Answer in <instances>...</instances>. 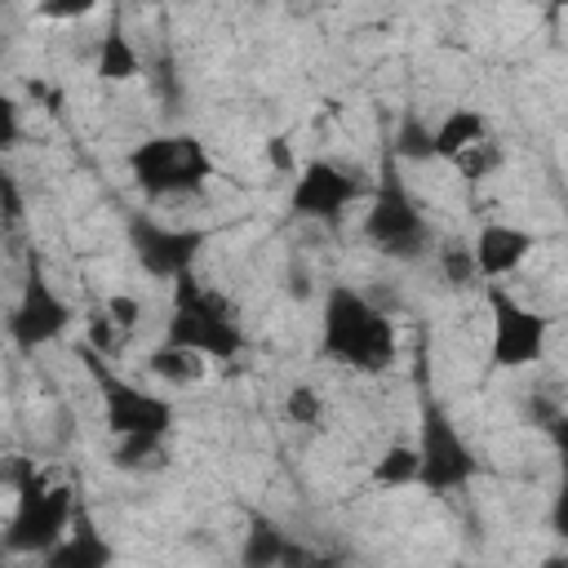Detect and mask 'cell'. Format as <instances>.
Returning a JSON list of instances; mask_svg holds the SVG:
<instances>
[{
	"label": "cell",
	"mask_w": 568,
	"mask_h": 568,
	"mask_svg": "<svg viewBox=\"0 0 568 568\" xmlns=\"http://www.w3.org/2000/svg\"><path fill=\"white\" fill-rule=\"evenodd\" d=\"M129 178L151 200L191 195L213 178V155L195 133H155L129 151Z\"/></svg>",
	"instance_id": "4"
},
{
	"label": "cell",
	"mask_w": 568,
	"mask_h": 568,
	"mask_svg": "<svg viewBox=\"0 0 568 568\" xmlns=\"http://www.w3.org/2000/svg\"><path fill=\"white\" fill-rule=\"evenodd\" d=\"M532 248H537V235H532L528 226H515V222H488V226L475 235V244H470L475 271H479V280H488V284H497L501 275L519 271Z\"/></svg>",
	"instance_id": "12"
},
{
	"label": "cell",
	"mask_w": 568,
	"mask_h": 568,
	"mask_svg": "<svg viewBox=\"0 0 568 568\" xmlns=\"http://www.w3.org/2000/svg\"><path fill=\"white\" fill-rule=\"evenodd\" d=\"M422 475V457H417V444H390L377 453L373 462V484L377 488H413Z\"/></svg>",
	"instance_id": "20"
},
{
	"label": "cell",
	"mask_w": 568,
	"mask_h": 568,
	"mask_svg": "<svg viewBox=\"0 0 568 568\" xmlns=\"http://www.w3.org/2000/svg\"><path fill=\"white\" fill-rule=\"evenodd\" d=\"M546 435H550V444H555V457H559V488H555V497H550V532L559 537V541H568V413H555L550 422H546Z\"/></svg>",
	"instance_id": "19"
},
{
	"label": "cell",
	"mask_w": 568,
	"mask_h": 568,
	"mask_svg": "<svg viewBox=\"0 0 568 568\" xmlns=\"http://www.w3.org/2000/svg\"><path fill=\"white\" fill-rule=\"evenodd\" d=\"M488 311H493V342H488V359L497 368H528L546 355L550 342V320L532 306H524L519 297H510L506 288L488 284Z\"/></svg>",
	"instance_id": "8"
},
{
	"label": "cell",
	"mask_w": 568,
	"mask_h": 568,
	"mask_svg": "<svg viewBox=\"0 0 568 568\" xmlns=\"http://www.w3.org/2000/svg\"><path fill=\"white\" fill-rule=\"evenodd\" d=\"M120 337H124V328H115V324H111V315H106V311H98V315L89 320V342H84V346H89V351H98V355H111V351L120 346Z\"/></svg>",
	"instance_id": "25"
},
{
	"label": "cell",
	"mask_w": 568,
	"mask_h": 568,
	"mask_svg": "<svg viewBox=\"0 0 568 568\" xmlns=\"http://www.w3.org/2000/svg\"><path fill=\"white\" fill-rule=\"evenodd\" d=\"M0 142L4 146H18V102L13 98L0 102Z\"/></svg>",
	"instance_id": "28"
},
{
	"label": "cell",
	"mask_w": 568,
	"mask_h": 568,
	"mask_svg": "<svg viewBox=\"0 0 568 568\" xmlns=\"http://www.w3.org/2000/svg\"><path fill=\"white\" fill-rule=\"evenodd\" d=\"M67 328H71V302L53 288V280L44 275V266L31 262L27 266V280H22V293L9 306V342L31 355V351L58 342Z\"/></svg>",
	"instance_id": "9"
},
{
	"label": "cell",
	"mask_w": 568,
	"mask_h": 568,
	"mask_svg": "<svg viewBox=\"0 0 568 568\" xmlns=\"http://www.w3.org/2000/svg\"><path fill=\"white\" fill-rule=\"evenodd\" d=\"M160 448H164V439H115V466L138 470L142 462L160 457Z\"/></svg>",
	"instance_id": "24"
},
{
	"label": "cell",
	"mask_w": 568,
	"mask_h": 568,
	"mask_svg": "<svg viewBox=\"0 0 568 568\" xmlns=\"http://www.w3.org/2000/svg\"><path fill=\"white\" fill-rule=\"evenodd\" d=\"M320 355L355 373H386L395 359V324L355 284H328L320 311Z\"/></svg>",
	"instance_id": "1"
},
{
	"label": "cell",
	"mask_w": 568,
	"mask_h": 568,
	"mask_svg": "<svg viewBox=\"0 0 568 568\" xmlns=\"http://www.w3.org/2000/svg\"><path fill=\"white\" fill-rule=\"evenodd\" d=\"M84 368L102 395V422L111 439H169L173 435V404L164 395L133 386L129 377L106 368L102 355L89 346H84Z\"/></svg>",
	"instance_id": "6"
},
{
	"label": "cell",
	"mask_w": 568,
	"mask_h": 568,
	"mask_svg": "<svg viewBox=\"0 0 568 568\" xmlns=\"http://www.w3.org/2000/svg\"><path fill=\"white\" fill-rule=\"evenodd\" d=\"M457 169L470 178V182H479L484 173H493V169H501V146L488 138V142H479L475 151H466L462 160H457Z\"/></svg>",
	"instance_id": "23"
},
{
	"label": "cell",
	"mask_w": 568,
	"mask_h": 568,
	"mask_svg": "<svg viewBox=\"0 0 568 568\" xmlns=\"http://www.w3.org/2000/svg\"><path fill=\"white\" fill-rule=\"evenodd\" d=\"M266 164L275 169V173H284V178H297L302 173V164L293 160V146H288V138H266Z\"/></svg>",
	"instance_id": "27"
},
{
	"label": "cell",
	"mask_w": 568,
	"mask_h": 568,
	"mask_svg": "<svg viewBox=\"0 0 568 568\" xmlns=\"http://www.w3.org/2000/svg\"><path fill=\"white\" fill-rule=\"evenodd\" d=\"M284 417H288L293 426L315 430V426L324 422V399H320V390H315V386H306V382H297V386L284 395Z\"/></svg>",
	"instance_id": "21"
},
{
	"label": "cell",
	"mask_w": 568,
	"mask_h": 568,
	"mask_svg": "<svg viewBox=\"0 0 568 568\" xmlns=\"http://www.w3.org/2000/svg\"><path fill=\"white\" fill-rule=\"evenodd\" d=\"M417 457H422L417 488L426 493H457L479 475V457L470 439L453 426V417L435 399H426L417 413Z\"/></svg>",
	"instance_id": "7"
},
{
	"label": "cell",
	"mask_w": 568,
	"mask_h": 568,
	"mask_svg": "<svg viewBox=\"0 0 568 568\" xmlns=\"http://www.w3.org/2000/svg\"><path fill=\"white\" fill-rule=\"evenodd\" d=\"M546 568H568V555H550V559H546Z\"/></svg>",
	"instance_id": "31"
},
{
	"label": "cell",
	"mask_w": 568,
	"mask_h": 568,
	"mask_svg": "<svg viewBox=\"0 0 568 568\" xmlns=\"http://www.w3.org/2000/svg\"><path fill=\"white\" fill-rule=\"evenodd\" d=\"M129 244H133V257L138 266L151 275V280H186L200 248L209 244V231L200 226H160L151 217H133L129 222Z\"/></svg>",
	"instance_id": "11"
},
{
	"label": "cell",
	"mask_w": 568,
	"mask_h": 568,
	"mask_svg": "<svg viewBox=\"0 0 568 568\" xmlns=\"http://www.w3.org/2000/svg\"><path fill=\"white\" fill-rule=\"evenodd\" d=\"M0 191H4V217H9V222H22V195H18L13 173H4V178H0Z\"/></svg>",
	"instance_id": "29"
},
{
	"label": "cell",
	"mask_w": 568,
	"mask_h": 568,
	"mask_svg": "<svg viewBox=\"0 0 568 568\" xmlns=\"http://www.w3.org/2000/svg\"><path fill=\"white\" fill-rule=\"evenodd\" d=\"M164 342L195 351L204 359H235L248 337H244L235 311L217 293H209L195 275H186L173 284V311L164 324Z\"/></svg>",
	"instance_id": "3"
},
{
	"label": "cell",
	"mask_w": 568,
	"mask_h": 568,
	"mask_svg": "<svg viewBox=\"0 0 568 568\" xmlns=\"http://www.w3.org/2000/svg\"><path fill=\"white\" fill-rule=\"evenodd\" d=\"M93 71L102 75V80H111V84H120V80H133L138 71H142V62H138V49H133V40H129V31L120 27V18L106 27V36L98 40V62H93Z\"/></svg>",
	"instance_id": "16"
},
{
	"label": "cell",
	"mask_w": 568,
	"mask_h": 568,
	"mask_svg": "<svg viewBox=\"0 0 568 568\" xmlns=\"http://www.w3.org/2000/svg\"><path fill=\"white\" fill-rule=\"evenodd\" d=\"M386 151L399 160V164H426V160H439L435 155V124H426L417 111H404Z\"/></svg>",
	"instance_id": "17"
},
{
	"label": "cell",
	"mask_w": 568,
	"mask_h": 568,
	"mask_svg": "<svg viewBox=\"0 0 568 568\" xmlns=\"http://www.w3.org/2000/svg\"><path fill=\"white\" fill-rule=\"evenodd\" d=\"M479 142H488V115L475 106H453L439 124H435V155L439 160H462L466 151H475Z\"/></svg>",
	"instance_id": "15"
},
{
	"label": "cell",
	"mask_w": 568,
	"mask_h": 568,
	"mask_svg": "<svg viewBox=\"0 0 568 568\" xmlns=\"http://www.w3.org/2000/svg\"><path fill=\"white\" fill-rule=\"evenodd\" d=\"M364 235L377 253H386L395 262H413L430 244V226H426L417 200L408 195V186L399 178V160L390 151L382 155V169H377V182H373V195H368Z\"/></svg>",
	"instance_id": "5"
},
{
	"label": "cell",
	"mask_w": 568,
	"mask_h": 568,
	"mask_svg": "<svg viewBox=\"0 0 568 568\" xmlns=\"http://www.w3.org/2000/svg\"><path fill=\"white\" fill-rule=\"evenodd\" d=\"M75 493L71 484H53L36 475L31 462H18V506L9 515L4 550L9 555H49L75 524Z\"/></svg>",
	"instance_id": "2"
},
{
	"label": "cell",
	"mask_w": 568,
	"mask_h": 568,
	"mask_svg": "<svg viewBox=\"0 0 568 568\" xmlns=\"http://www.w3.org/2000/svg\"><path fill=\"white\" fill-rule=\"evenodd\" d=\"M439 262H444V275H448V284H470V280H479V271H475V253L466 248V244H448V248H439Z\"/></svg>",
	"instance_id": "22"
},
{
	"label": "cell",
	"mask_w": 568,
	"mask_h": 568,
	"mask_svg": "<svg viewBox=\"0 0 568 568\" xmlns=\"http://www.w3.org/2000/svg\"><path fill=\"white\" fill-rule=\"evenodd\" d=\"M102 311H106V315H111V324H115V328H124V333H129V328H138V320H142V302H138V297H129V293H111Z\"/></svg>",
	"instance_id": "26"
},
{
	"label": "cell",
	"mask_w": 568,
	"mask_h": 568,
	"mask_svg": "<svg viewBox=\"0 0 568 568\" xmlns=\"http://www.w3.org/2000/svg\"><path fill=\"white\" fill-rule=\"evenodd\" d=\"M297 555H302V546L280 524H271L266 515L248 519V532L240 546V568H293Z\"/></svg>",
	"instance_id": "14"
},
{
	"label": "cell",
	"mask_w": 568,
	"mask_h": 568,
	"mask_svg": "<svg viewBox=\"0 0 568 568\" xmlns=\"http://www.w3.org/2000/svg\"><path fill=\"white\" fill-rule=\"evenodd\" d=\"M44 568H115V546L93 524V515L80 506L71 532L44 555Z\"/></svg>",
	"instance_id": "13"
},
{
	"label": "cell",
	"mask_w": 568,
	"mask_h": 568,
	"mask_svg": "<svg viewBox=\"0 0 568 568\" xmlns=\"http://www.w3.org/2000/svg\"><path fill=\"white\" fill-rule=\"evenodd\" d=\"M151 373L164 382V386H195L200 377H204V355H195V351H182V346H169V342H160L155 351H151Z\"/></svg>",
	"instance_id": "18"
},
{
	"label": "cell",
	"mask_w": 568,
	"mask_h": 568,
	"mask_svg": "<svg viewBox=\"0 0 568 568\" xmlns=\"http://www.w3.org/2000/svg\"><path fill=\"white\" fill-rule=\"evenodd\" d=\"M36 13L40 18H84V13H93V4L89 0H80V4H40Z\"/></svg>",
	"instance_id": "30"
},
{
	"label": "cell",
	"mask_w": 568,
	"mask_h": 568,
	"mask_svg": "<svg viewBox=\"0 0 568 568\" xmlns=\"http://www.w3.org/2000/svg\"><path fill=\"white\" fill-rule=\"evenodd\" d=\"M368 195V182L333 160H306L288 186V213L311 222H342V213Z\"/></svg>",
	"instance_id": "10"
}]
</instances>
